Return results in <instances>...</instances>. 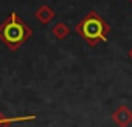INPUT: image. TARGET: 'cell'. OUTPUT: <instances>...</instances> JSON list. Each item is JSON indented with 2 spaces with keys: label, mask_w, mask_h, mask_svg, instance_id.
<instances>
[{
  "label": "cell",
  "mask_w": 132,
  "mask_h": 127,
  "mask_svg": "<svg viewBox=\"0 0 132 127\" xmlns=\"http://www.w3.org/2000/svg\"><path fill=\"white\" fill-rule=\"evenodd\" d=\"M31 28H28L25 22L14 13L10 14V17L0 25V39L11 50H17L31 37Z\"/></svg>",
  "instance_id": "obj_1"
},
{
  "label": "cell",
  "mask_w": 132,
  "mask_h": 127,
  "mask_svg": "<svg viewBox=\"0 0 132 127\" xmlns=\"http://www.w3.org/2000/svg\"><path fill=\"white\" fill-rule=\"evenodd\" d=\"M53 34H54L57 39H64L65 36L69 34V28L65 26L64 23H57V25L53 26Z\"/></svg>",
  "instance_id": "obj_6"
},
{
  "label": "cell",
  "mask_w": 132,
  "mask_h": 127,
  "mask_svg": "<svg viewBox=\"0 0 132 127\" xmlns=\"http://www.w3.org/2000/svg\"><path fill=\"white\" fill-rule=\"evenodd\" d=\"M76 31L90 45H96L100 40H107L109 25L98 13L92 11L76 25Z\"/></svg>",
  "instance_id": "obj_2"
},
{
  "label": "cell",
  "mask_w": 132,
  "mask_h": 127,
  "mask_svg": "<svg viewBox=\"0 0 132 127\" xmlns=\"http://www.w3.org/2000/svg\"><path fill=\"white\" fill-rule=\"evenodd\" d=\"M129 56H130V57H132V50H130V51H129Z\"/></svg>",
  "instance_id": "obj_7"
},
{
  "label": "cell",
  "mask_w": 132,
  "mask_h": 127,
  "mask_svg": "<svg viewBox=\"0 0 132 127\" xmlns=\"http://www.w3.org/2000/svg\"><path fill=\"white\" fill-rule=\"evenodd\" d=\"M36 17L39 19V22H40V23H44V25H45V23H48V22L54 17V13H53L48 6H40V8L36 11Z\"/></svg>",
  "instance_id": "obj_5"
},
{
  "label": "cell",
  "mask_w": 132,
  "mask_h": 127,
  "mask_svg": "<svg viewBox=\"0 0 132 127\" xmlns=\"http://www.w3.org/2000/svg\"><path fill=\"white\" fill-rule=\"evenodd\" d=\"M112 119L113 122L118 125V127H127L130 122H132V112L126 107V105H121L120 108H117L112 115Z\"/></svg>",
  "instance_id": "obj_3"
},
{
  "label": "cell",
  "mask_w": 132,
  "mask_h": 127,
  "mask_svg": "<svg viewBox=\"0 0 132 127\" xmlns=\"http://www.w3.org/2000/svg\"><path fill=\"white\" fill-rule=\"evenodd\" d=\"M36 116L34 115H28V116H11V118H6L0 113V127H10L11 124L14 122H23V121H34Z\"/></svg>",
  "instance_id": "obj_4"
}]
</instances>
